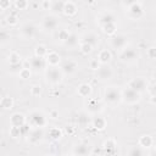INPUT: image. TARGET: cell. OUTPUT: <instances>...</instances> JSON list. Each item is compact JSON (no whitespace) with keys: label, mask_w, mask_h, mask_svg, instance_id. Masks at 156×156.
<instances>
[{"label":"cell","mask_w":156,"mask_h":156,"mask_svg":"<svg viewBox=\"0 0 156 156\" xmlns=\"http://www.w3.org/2000/svg\"><path fill=\"white\" fill-rule=\"evenodd\" d=\"M147 57L151 60H156V46H150L147 49Z\"/></svg>","instance_id":"7bdbcfd3"},{"label":"cell","mask_w":156,"mask_h":156,"mask_svg":"<svg viewBox=\"0 0 156 156\" xmlns=\"http://www.w3.org/2000/svg\"><path fill=\"white\" fill-rule=\"evenodd\" d=\"M50 117L54 118V119H56V118L58 117V112H57L56 110H51V111H50Z\"/></svg>","instance_id":"f907efd6"},{"label":"cell","mask_w":156,"mask_h":156,"mask_svg":"<svg viewBox=\"0 0 156 156\" xmlns=\"http://www.w3.org/2000/svg\"><path fill=\"white\" fill-rule=\"evenodd\" d=\"M128 16L132 20H140L144 16V10H143V2L141 1H130L129 6L127 7Z\"/></svg>","instance_id":"277c9868"},{"label":"cell","mask_w":156,"mask_h":156,"mask_svg":"<svg viewBox=\"0 0 156 156\" xmlns=\"http://www.w3.org/2000/svg\"><path fill=\"white\" fill-rule=\"evenodd\" d=\"M139 146L143 147V149H149L152 146V143H154V139L151 135H147V134H144L139 138Z\"/></svg>","instance_id":"484cf974"},{"label":"cell","mask_w":156,"mask_h":156,"mask_svg":"<svg viewBox=\"0 0 156 156\" xmlns=\"http://www.w3.org/2000/svg\"><path fill=\"white\" fill-rule=\"evenodd\" d=\"M48 123L46 121V117L44 116L43 112L40 111H32L29 113V117H28V124L30 127H34V128H43L45 127Z\"/></svg>","instance_id":"7a4b0ae2"},{"label":"cell","mask_w":156,"mask_h":156,"mask_svg":"<svg viewBox=\"0 0 156 156\" xmlns=\"http://www.w3.org/2000/svg\"><path fill=\"white\" fill-rule=\"evenodd\" d=\"M26 123H27L26 122V117L22 113H13L10 117V124L13 126V127H22Z\"/></svg>","instance_id":"44dd1931"},{"label":"cell","mask_w":156,"mask_h":156,"mask_svg":"<svg viewBox=\"0 0 156 156\" xmlns=\"http://www.w3.org/2000/svg\"><path fill=\"white\" fill-rule=\"evenodd\" d=\"M7 61H9L10 65H17V63H21V62H22L20 54L16 52V51L10 52V55H9V57H7Z\"/></svg>","instance_id":"d6a6232c"},{"label":"cell","mask_w":156,"mask_h":156,"mask_svg":"<svg viewBox=\"0 0 156 156\" xmlns=\"http://www.w3.org/2000/svg\"><path fill=\"white\" fill-rule=\"evenodd\" d=\"M140 98H141L140 93H136V91H134L133 89H130L128 87L122 90V101L128 104V105H134V104L139 102Z\"/></svg>","instance_id":"5b68a950"},{"label":"cell","mask_w":156,"mask_h":156,"mask_svg":"<svg viewBox=\"0 0 156 156\" xmlns=\"http://www.w3.org/2000/svg\"><path fill=\"white\" fill-rule=\"evenodd\" d=\"M79 50H80V52H82L83 55H89V54L93 51V46L89 45V44H87V43H80Z\"/></svg>","instance_id":"8d00e7d4"},{"label":"cell","mask_w":156,"mask_h":156,"mask_svg":"<svg viewBox=\"0 0 156 156\" xmlns=\"http://www.w3.org/2000/svg\"><path fill=\"white\" fill-rule=\"evenodd\" d=\"M78 123L85 126V124L88 123V115H87V113H80V115L78 116Z\"/></svg>","instance_id":"f6af8a7d"},{"label":"cell","mask_w":156,"mask_h":156,"mask_svg":"<svg viewBox=\"0 0 156 156\" xmlns=\"http://www.w3.org/2000/svg\"><path fill=\"white\" fill-rule=\"evenodd\" d=\"M0 106L4 110H11L12 106H13V99L11 96H4V98H1Z\"/></svg>","instance_id":"4dcf8cb0"},{"label":"cell","mask_w":156,"mask_h":156,"mask_svg":"<svg viewBox=\"0 0 156 156\" xmlns=\"http://www.w3.org/2000/svg\"><path fill=\"white\" fill-rule=\"evenodd\" d=\"M13 5H15V7H16L17 10H26V9L29 6V2L26 1V0H16V1L13 2Z\"/></svg>","instance_id":"74e56055"},{"label":"cell","mask_w":156,"mask_h":156,"mask_svg":"<svg viewBox=\"0 0 156 156\" xmlns=\"http://www.w3.org/2000/svg\"><path fill=\"white\" fill-rule=\"evenodd\" d=\"M24 66H23V63L21 62V63H17V65H10V72L11 73H20L21 71H22V68H23Z\"/></svg>","instance_id":"b9f144b4"},{"label":"cell","mask_w":156,"mask_h":156,"mask_svg":"<svg viewBox=\"0 0 156 156\" xmlns=\"http://www.w3.org/2000/svg\"><path fill=\"white\" fill-rule=\"evenodd\" d=\"M91 91H93V88H91V85L89 83H82L77 88V93L82 98H89L91 95Z\"/></svg>","instance_id":"7402d4cb"},{"label":"cell","mask_w":156,"mask_h":156,"mask_svg":"<svg viewBox=\"0 0 156 156\" xmlns=\"http://www.w3.org/2000/svg\"><path fill=\"white\" fill-rule=\"evenodd\" d=\"M45 78H46V82L50 84H58L62 82L63 72L61 71L60 67H50L45 72Z\"/></svg>","instance_id":"3957f363"},{"label":"cell","mask_w":156,"mask_h":156,"mask_svg":"<svg viewBox=\"0 0 156 156\" xmlns=\"http://www.w3.org/2000/svg\"><path fill=\"white\" fill-rule=\"evenodd\" d=\"M65 2H66V1H52V4H51V9H50V10H51L54 13L63 12Z\"/></svg>","instance_id":"1f68e13d"},{"label":"cell","mask_w":156,"mask_h":156,"mask_svg":"<svg viewBox=\"0 0 156 156\" xmlns=\"http://www.w3.org/2000/svg\"><path fill=\"white\" fill-rule=\"evenodd\" d=\"M58 26V18L55 15H48L41 21V28L45 32H54Z\"/></svg>","instance_id":"ba28073f"},{"label":"cell","mask_w":156,"mask_h":156,"mask_svg":"<svg viewBox=\"0 0 156 156\" xmlns=\"http://www.w3.org/2000/svg\"><path fill=\"white\" fill-rule=\"evenodd\" d=\"M99 35L93 33V32H88V33H84L80 38V43H87L89 45H91L93 48H95L98 44H99Z\"/></svg>","instance_id":"2e32d148"},{"label":"cell","mask_w":156,"mask_h":156,"mask_svg":"<svg viewBox=\"0 0 156 156\" xmlns=\"http://www.w3.org/2000/svg\"><path fill=\"white\" fill-rule=\"evenodd\" d=\"M72 151H73V155H76V156H90L91 147L89 146L88 143L79 141V143H76L74 144Z\"/></svg>","instance_id":"30bf717a"},{"label":"cell","mask_w":156,"mask_h":156,"mask_svg":"<svg viewBox=\"0 0 156 156\" xmlns=\"http://www.w3.org/2000/svg\"><path fill=\"white\" fill-rule=\"evenodd\" d=\"M112 58V54L108 49H102L100 50L99 55H98V61L101 63V65H107Z\"/></svg>","instance_id":"603a6c76"},{"label":"cell","mask_w":156,"mask_h":156,"mask_svg":"<svg viewBox=\"0 0 156 156\" xmlns=\"http://www.w3.org/2000/svg\"><path fill=\"white\" fill-rule=\"evenodd\" d=\"M11 6V1L10 0H1L0 1V9L1 10H6Z\"/></svg>","instance_id":"bcb514c9"},{"label":"cell","mask_w":156,"mask_h":156,"mask_svg":"<svg viewBox=\"0 0 156 156\" xmlns=\"http://www.w3.org/2000/svg\"><path fill=\"white\" fill-rule=\"evenodd\" d=\"M9 134H10V136H12L13 139H17V138L22 136L21 127H13V126H11L10 129H9Z\"/></svg>","instance_id":"d590c367"},{"label":"cell","mask_w":156,"mask_h":156,"mask_svg":"<svg viewBox=\"0 0 156 156\" xmlns=\"http://www.w3.org/2000/svg\"><path fill=\"white\" fill-rule=\"evenodd\" d=\"M27 136H28V141L30 144H38L39 141H41V139L44 136V132L41 128H34L29 132V134Z\"/></svg>","instance_id":"e0dca14e"},{"label":"cell","mask_w":156,"mask_h":156,"mask_svg":"<svg viewBox=\"0 0 156 156\" xmlns=\"http://www.w3.org/2000/svg\"><path fill=\"white\" fill-rule=\"evenodd\" d=\"M30 74H32V72H30V68L29 67H23L22 71L18 73L20 78H22V79H29L30 78Z\"/></svg>","instance_id":"f35d334b"},{"label":"cell","mask_w":156,"mask_h":156,"mask_svg":"<svg viewBox=\"0 0 156 156\" xmlns=\"http://www.w3.org/2000/svg\"><path fill=\"white\" fill-rule=\"evenodd\" d=\"M45 60H46V63L51 67H57L58 65H61V57L56 51H49Z\"/></svg>","instance_id":"ffe728a7"},{"label":"cell","mask_w":156,"mask_h":156,"mask_svg":"<svg viewBox=\"0 0 156 156\" xmlns=\"http://www.w3.org/2000/svg\"><path fill=\"white\" fill-rule=\"evenodd\" d=\"M104 100L106 104L115 106L122 101V91L116 87H108L104 90Z\"/></svg>","instance_id":"6da1fadb"},{"label":"cell","mask_w":156,"mask_h":156,"mask_svg":"<svg viewBox=\"0 0 156 156\" xmlns=\"http://www.w3.org/2000/svg\"><path fill=\"white\" fill-rule=\"evenodd\" d=\"M102 32L107 35H116V32H117V23L113 22V23H107V24H104L101 27Z\"/></svg>","instance_id":"83f0119b"},{"label":"cell","mask_w":156,"mask_h":156,"mask_svg":"<svg viewBox=\"0 0 156 156\" xmlns=\"http://www.w3.org/2000/svg\"><path fill=\"white\" fill-rule=\"evenodd\" d=\"M71 156H76V155H73V154H72V155H71Z\"/></svg>","instance_id":"11a10c76"},{"label":"cell","mask_w":156,"mask_h":156,"mask_svg":"<svg viewBox=\"0 0 156 156\" xmlns=\"http://www.w3.org/2000/svg\"><path fill=\"white\" fill-rule=\"evenodd\" d=\"M127 87L130 88V89H133L134 91L141 94V93L146 89L147 83H146V80H145L143 77H136V78H132V79L128 82V85H127Z\"/></svg>","instance_id":"9c48e42d"},{"label":"cell","mask_w":156,"mask_h":156,"mask_svg":"<svg viewBox=\"0 0 156 156\" xmlns=\"http://www.w3.org/2000/svg\"><path fill=\"white\" fill-rule=\"evenodd\" d=\"M113 77V69L108 65H101L100 68L96 71V78L101 82L108 80Z\"/></svg>","instance_id":"7c38bea8"},{"label":"cell","mask_w":156,"mask_h":156,"mask_svg":"<svg viewBox=\"0 0 156 156\" xmlns=\"http://www.w3.org/2000/svg\"><path fill=\"white\" fill-rule=\"evenodd\" d=\"M29 63H30V67L34 69V71H41V69H44L45 67H46V60L45 58H43V57H38V56H33V57H30V60H29Z\"/></svg>","instance_id":"ac0fdd59"},{"label":"cell","mask_w":156,"mask_h":156,"mask_svg":"<svg viewBox=\"0 0 156 156\" xmlns=\"http://www.w3.org/2000/svg\"><path fill=\"white\" fill-rule=\"evenodd\" d=\"M69 35H71V33H69L67 29H58V32H57V34H56V38H57V40H60L61 43H65V41L69 38Z\"/></svg>","instance_id":"836d02e7"},{"label":"cell","mask_w":156,"mask_h":156,"mask_svg":"<svg viewBox=\"0 0 156 156\" xmlns=\"http://www.w3.org/2000/svg\"><path fill=\"white\" fill-rule=\"evenodd\" d=\"M89 66H90V68H91V69H94V71H98V69L100 68L101 63H100V62L98 61V58H93V60L90 61Z\"/></svg>","instance_id":"ee69618b"},{"label":"cell","mask_w":156,"mask_h":156,"mask_svg":"<svg viewBox=\"0 0 156 156\" xmlns=\"http://www.w3.org/2000/svg\"><path fill=\"white\" fill-rule=\"evenodd\" d=\"M152 93L156 95V83H155V84H154V87H152Z\"/></svg>","instance_id":"816d5d0a"},{"label":"cell","mask_w":156,"mask_h":156,"mask_svg":"<svg viewBox=\"0 0 156 156\" xmlns=\"http://www.w3.org/2000/svg\"><path fill=\"white\" fill-rule=\"evenodd\" d=\"M6 22H7V24H10V26H16V24L18 23V17H17L15 13H10V15L6 17Z\"/></svg>","instance_id":"ab89813d"},{"label":"cell","mask_w":156,"mask_h":156,"mask_svg":"<svg viewBox=\"0 0 156 156\" xmlns=\"http://www.w3.org/2000/svg\"><path fill=\"white\" fill-rule=\"evenodd\" d=\"M60 68L63 72V74H72L78 69V63L71 58H67V60L61 62Z\"/></svg>","instance_id":"4fadbf2b"},{"label":"cell","mask_w":156,"mask_h":156,"mask_svg":"<svg viewBox=\"0 0 156 156\" xmlns=\"http://www.w3.org/2000/svg\"><path fill=\"white\" fill-rule=\"evenodd\" d=\"M151 101H152V102H156V95H154V96H152V99H151Z\"/></svg>","instance_id":"f5cc1de1"},{"label":"cell","mask_w":156,"mask_h":156,"mask_svg":"<svg viewBox=\"0 0 156 156\" xmlns=\"http://www.w3.org/2000/svg\"><path fill=\"white\" fill-rule=\"evenodd\" d=\"M51 4H52V1H49V0H45V1H41V2H40L41 7H43L44 10H50V9H51Z\"/></svg>","instance_id":"7dc6e473"},{"label":"cell","mask_w":156,"mask_h":156,"mask_svg":"<svg viewBox=\"0 0 156 156\" xmlns=\"http://www.w3.org/2000/svg\"><path fill=\"white\" fill-rule=\"evenodd\" d=\"M77 5L73 1H66L65 2V7H63V13L66 16H74L77 13Z\"/></svg>","instance_id":"d4e9b609"},{"label":"cell","mask_w":156,"mask_h":156,"mask_svg":"<svg viewBox=\"0 0 156 156\" xmlns=\"http://www.w3.org/2000/svg\"><path fill=\"white\" fill-rule=\"evenodd\" d=\"M116 20H117V18H116V16H115L112 12L106 11V12H102V13L98 17V23H99V26H100V27H102L104 24L116 22Z\"/></svg>","instance_id":"d6986e66"},{"label":"cell","mask_w":156,"mask_h":156,"mask_svg":"<svg viewBox=\"0 0 156 156\" xmlns=\"http://www.w3.org/2000/svg\"><path fill=\"white\" fill-rule=\"evenodd\" d=\"M48 136L50 140L52 141H56V140H60L61 136H62V130L58 128V127H52L49 129L48 132Z\"/></svg>","instance_id":"4316f807"},{"label":"cell","mask_w":156,"mask_h":156,"mask_svg":"<svg viewBox=\"0 0 156 156\" xmlns=\"http://www.w3.org/2000/svg\"><path fill=\"white\" fill-rule=\"evenodd\" d=\"M20 32H21V35H22L24 39L32 40V39L37 35L38 29H37V27H35L33 23H24V24L21 27Z\"/></svg>","instance_id":"8fae6325"},{"label":"cell","mask_w":156,"mask_h":156,"mask_svg":"<svg viewBox=\"0 0 156 156\" xmlns=\"http://www.w3.org/2000/svg\"><path fill=\"white\" fill-rule=\"evenodd\" d=\"M7 34H6V32L5 30H2L1 33H0V39H1V43H5L6 41V39H7Z\"/></svg>","instance_id":"681fc988"},{"label":"cell","mask_w":156,"mask_h":156,"mask_svg":"<svg viewBox=\"0 0 156 156\" xmlns=\"http://www.w3.org/2000/svg\"><path fill=\"white\" fill-rule=\"evenodd\" d=\"M127 156H144V151L140 146H132L128 150V155Z\"/></svg>","instance_id":"e575fe53"},{"label":"cell","mask_w":156,"mask_h":156,"mask_svg":"<svg viewBox=\"0 0 156 156\" xmlns=\"http://www.w3.org/2000/svg\"><path fill=\"white\" fill-rule=\"evenodd\" d=\"M152 156H156V150H155V152H154V155Z\"/></svg>","instance_id":"db71d44e"},{"label":"cell","mask_w":156,"mask_h":156,"mask_svg":"<svg viewBox=\"0 0 156 156\" xmlns=\"http://www.w3.org/2000/svg\"><path fill=\"white\" fill-rule=\"evenodd\" d=\"M85 106H87L88 112L94 113V115H95V113H99V112H101V111L104 110L102 102H101L100 100H98V99H88Z\"/></svg>","instance_id":"5bb4252c"},{"label":"cell","mask_w":156,"mask_h":156,"mask_svg":"<svg viewBox=\"0 0 156 156\" xmlns=\"http://www.w3.org/2000/svg\"><path fill=\"white\" fill-rule=\"evenodd\" d=\"M138 57L139 55L133 48H126L123 51L119 52V61L123 63H133L138 60Z\"/></svg>","instance_id":"8992f818"},{"label":"cell","mask_w":156,"mask_h":156,"mask_svg":"<svg viewBox=\"0 0 156 156\" xmlns=\"http://www.w3.org/2000/svg\"><path fill=\"white\" fill-rule=\"evenodd\" d=\"M48 54H49V51H48L46 46H45V45H43V44L37 45V46H35V49H34V55H35V56H38V57H43V58H45Z\"/></svg>","instance_id":"f546056e"},{"label":"cell","mask_w":156,"mask_h":156,"mask_svg":"<svg viewBox=\"0 0 156 156\" xmlns=\"http://www.w3.org/2000/svg\"><path fill=\"white\" fill-rule=\"evenodd\" d=\"M79 40H80V39L78 38V35H77L76 33H71L69 38L63 43V45L67 46V48H69V49H72V48H76V46L78 45Z\"/></svg>","instance_id":"f1b7e54d"},{"label":"cell","mask_w":156,"mask_h":156,"mask_svg":"<svg viewBox=\"0 0 156 156\" xmlns=\"http://www.w3.org/2000/svg\"><path fill=\"white\" fill-rule=\"evenodd\" d=\"M66 133H67L68 135H72V134L74 133V127H73V126H67V127H66Z\"/></svg>","instance_id":"c3c4849f"},{"label":"cell","mask_w":156,"mask_h":156,"mask_svg":"<svg viewBox=\"0 0 156 156\" xmlns=\"http://www.w3.org/2000/svg\"><path fill=\"white\" fill-rule=\"evenodd\" d=\"M41 91H43V89H41V87L39 84H34L30 88V95L32 96H39L41 94Z\"/></svg>","instance_id":"60d3db41"},{"label":"cell","mask_w":156,"mask_h":156,"mask_svg":"<svg viewBox=\"0 0 156 156\" xmlns=\"http://www.w3.org/2000/svg\"><path fill=\"white\" fill-rule=\"evenodd\" d=\"M91 124H93V127L96 129V130H104L105 128H106V124H107V122H106V119L104 118V117H101V116H96V117H94L93 119H91Z\"/></svg>","instance_id":"cb8c5ba5"},{"label":"cell","mask_w":156,"mask_h":156,"mask_svg":"<svg viewBox=\"0 0 156 156\" xmlns=\"http://www.w3.org/2000/svg\"><path fill=\"white\" fill-rule=\"evenodd\" d=\"M102 147L106 151V155L107 156H116L118 154V151H117V143L112 138L105 140L104 144H102Z\"/></svg>","instance_id":"9a60e30c"},{"label":"cell","mask_w":156,"mask_h":156,"mask_svg":"<svg viewBox=\"0 0 156 156\" xmlns=\"http://www.w3.org/2000/svg\"><path fill=\"white\" fill-rule=\"evenodd\" d=\"M111 46L112 49L117 50V51H123L127 46H128V38L124 34H117L113 35L111 39Z\"/></svg>","instance_id":"52a82bcc"}]
</instances>
